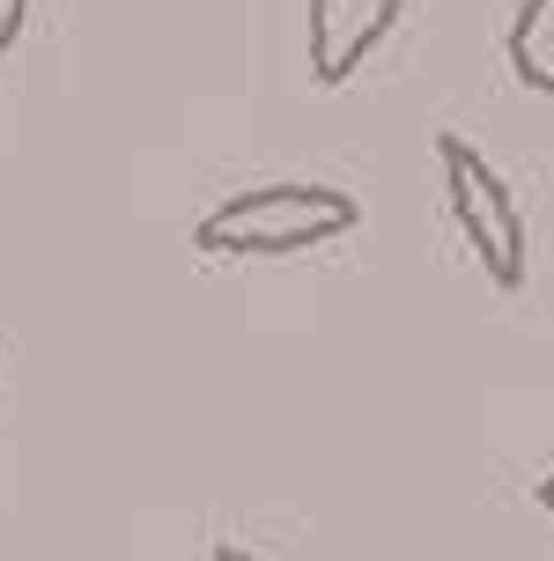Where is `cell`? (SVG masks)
<instances>
[{
	"label": "cell",
	"instance_id": "3957f363",
	"mask_svg": "<svg viewBox=\"0 0 554 561\" xmlns=\"http://www.w3.org/2000/svg\"><path fill=\"white\" fill-rule=\"evenodd\" d=\"M407 0H310V82L340 89L362 75V59L377 53L399 23Z\"/></svg>",
	"mask_w": 554,
	"mask_h": 561
},
{
	"label": "cell",
	"instance_id": "5b68a950",
	"mask_svg": "<svg viewBox=\"0 0 554 561\" xmlns=\"http://www.w3.org/2000/svg\"><path fill=\"white\" fill-rule=\"evenodd\" d=\"M23 23H30V0H0V59L15 53V37H23Z\"/></svg>",
	"mask_w": 554,
	"mask_h": 561
},
{
	"label": "cell",
	"instance_id": "277c9868",
	"mask_svg": "<svg viewBox=\"0 0 554 561\" xmlns=\"http://www.w3.org/2000/svg\"><path fill=\"white\" fill-rule=\"evenodd\" d=\"M510 75L540 96H554V0H525L510 23Z\"/></svg>",
	"mask_w": 554,
	"mask_h": 561
},
{
	"label": "cell",
	"instance_id": "7a4b0ae2",
	"mask_svg": "<svg viewBox=\"0 0 554 561\" xmlns=\"http://www.w3.org/2000/svg\"><path fill=\"white\" fill-rule=\"evenodd\" d=\"M437 178H443V207H451V222L466 237V252L480 259V274L496 280L502 296L525 288V222H518V199L496 178V163L466 134H437Z\"/></svg>",
	"mask_w": 554,
	"mask_h": 561
},
{
	"label": "cell",
	"instance_id": "52a82bcc",
	"mask_svg": "<svg viewBox=\"0 0 554 561\" xmlns=\"http://www.w3.org/2000/svg\"><path fill=\"white\" fill-rule=\"evenodd\" d=\"M215 561H259L251 547H215Z\"/></svg>",
	"mask_w": 554,
	"mask_h": 561
},
{
	"label": "cell",
	"instance_id": "6da1fadb",
	"mask_svg": "<svg viewBox=\"0 0 554 561\" xmlns=\"http://www.w3.org/2000/svg\"><path fill=\"white\" fill-rule=\"evenodd\" d=\"M362 207L340 185H251V193L222 199L215 215H200L193 252L207 259H289L318 252L332 237H348Z\"/></svg>",
	"mask_w": 554,
	"mask_h": 561
},
{
	"label": "cell",
	"instance_id": "8992f818",
	"mask_svg": "<svg viewBox=\"0 0 554 561\" xmlns=\"http://www.w3.org/2000/svg\"><path fill=\"white\" fill-rule=\"evenodd\" d=\"M532 503H540V510H547V517H554V473L540 480V488H532Z\"/></svg>",
	"mask_w": 554,
	"mask_h": 561
}]
</instances>
